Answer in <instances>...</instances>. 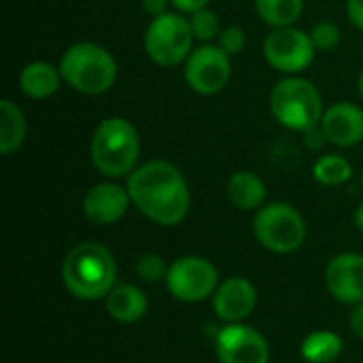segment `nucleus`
Segmentation results:
<instances>
[{
	"instance_id": "22",
	"label": "nucleus",
	"mask_w": 363,
	"mask_h": 363,
	"mask_svg": "<svg viewBox=\"0 0 363 363\" xmlns=\"http://www.w3.org/2000/svg\"><path fill=\"white\" fill-rule=\"evenodd\" d=\"M313 177L319 185L325 187H340L351 181L353 177V166L345 155L338 153H328L321 155L315 166H313Z\"/></svg>"
},
{
	"instance_id": "9",
	"label": "nucleus",
	"mask_w": 363,
	"mask_h": 363,
	"mask_svg": "<svg viewBox=\"0 0 363 363\" xmlns=\"http://www.w3.org/2000/svg\"><path fill=\"white\" fill-rule=\"evenodd\" d=\"M315 45L311 32H304L296 26L272 28V32L264 40V57L266 62L289 77L304 72L315 60Z\"/></svg>"
},
{
	"instance_id": "8",
	"label": "nucleus",
	"mask_w": 363,
	"mask_h": 363,
	"mask_svg": "<svg viewBox=\"0 0 363 363\" xmlns=\"http://www.w3.org/2000/svg\"><path fill=\"white\" fill-rule=\"evenodd\" d=\"M219 287V272L213 262L198 255H185L170 264L166 289L179 302L198 304L215 296Z\"/></svg>"
},
{
	"instance_id": "28",
	"label": "nucleus",
	"mask_w": 363,
	"mask_h": 363,
	"mask_svg": "<svg viewBox=\"0 0 363 363\" xmlns=\"http://www.w3.org/2000/svg\"><path fill=\"white\" fill-rule=\"evenodd\" d=\"M347 15L353 26L363 30V0H347Z\"/></svg>"
},
{
	"instance_id": "5",
	"label": "nucleus",
	"mask_w": 363,
	"mask_h": 363,
	"mask_svg": "<svg viewBox=\"0 0 363 363\" xmlns=\"http://www.w3.org/2000/svg\"><path fill=\"white\" fill-rule=\"evenodd\" d=\"M270 113L283 128L294 132H308L319 128L325 111L319 89L308 79L294 74L272 87Z\"/></svg>"
},
{
	"instance_id": "27",
	"label": "nucleus",
	"mask_w": 363,
	"mask_h": 363,
	"mask_svg": "<svg viewBox=\"0 0 363 363\" xmlns=\"http://www.w3.org/2000/svg\"><path fill=\"white\" fill-rule=\"evenodd\" d=\"M170 4H172V0H143V9H145L147 15H151V19L168 13Z\"/></svg>"
},
{
	"instance_id": "14",
	"label": "nucleus",
	"mask_w": 363,
	"mask_h": 363,
	"mask_svg": "<svg viewBox=\"0 0 363 363\" xmlns=\"http://www.w3.org/2000/svg\"><path fill=\"white\" fill-rule=\"evenodd\" d=\"M325 283L330 294L342 304L363 302V255L340 253L325 270Z\"/></svg>"
},
{
	"instance_id": "31",
	"label": "nucleus",
	"mask_w": 363,
	"mask_h": 363,
	"mask_svg": "<svg viewBox=\"0 0 363 363\" xmlns=\"http://www.w3.org/2000/svg\"><path fill=\"white\" fill-rule=\"evenodd\" d=\"M355 225H357V230L363 234V202L357 206V211H355Z\"/></svg>"
},
{
	"instance_id": "3",
	"label": "nucleus",
	"mask_w": 363,
	"mask_h": 363,
	"mask_svg": "<svg viewBox=\"0 0 363 363\" xmlns=\"http://www.w3.org/2000/svg\"><path fill=\"white\" fill-rule=\"evenodd\" d=\"M89 151L100 174L108 179L130 177L138 168L140 157L138 130L123 117H108L94 130Z\"/></svg>"
},
{
	"instance_id": "18",
	"label": "nucleus",
	"mask_w": 363,
	"mask_h": 363,
	"mask_svg": "<svg viewBox=\"0 0 363 363\" xmlns=\"http://www.w3.org/2000/svg\"><path fill=\"white\" fill-rule=\"evenodd\" d=\"M228 200L240 211H259L266 204L268 189L262 177L251 170H238L228 181Z\"/></svg>"
},
{
	"instance_id": "21",
	"label": "nucleus",
	"mask_w": 363,
	"mask_h": 363,
	"mask_svg": "<svg viewBox=\"0 0 363 363\" xmlns=\"http://www.w3.org/2000/svg\"><path fill=\"white\" fill-rule=\"evenodd\" d=\"M255 11L270 28H287L302 17L304 0H255Z\"/></svg>"
},
{
	"instance_id": "17",
	"label": "nucleus",
	"mask_w": 363,
	"mask_h": 363,
	"mask_svg": "<svg viewBox=\"0 0 363 363\" xmlns=\"http://www.w3.org/2000/svg\"><path fill=\"white\" fill-rule=\"evenodd\" d=\"M62 72L60 66H53L45 60H34L26 64L19 72V89L23 96L32 100H47L53 94H57L62 85Z\"/></svg>"
},
{
	"instance_id": "1",
	"label": "nucleus",
	"mask_w": 363,
	"mask_h": 363,
	"mask_svg": "<svg viewBox=\"0 0 363 363\" xmlns=\"http://www.w3.org/2000/svg\"><path fill=\"white\" fill-rule=\"evenodd\" d=\"M132 204L153 223L172 228L179 225L191 206V194L183 172L164 160H153L138 166L128 177Z\"/></svg>"
},
{
	"instance_id": "13",
	"label": "nucleus",
	"mask_w": 363,
	"mask_h": 363,
	"mask_svg": "<svg viewBox=\"0 0 363 363\" xmlns=\"http://www.w3.org/2000/svg\"><path fill=\"white\" fill-rule=\"evenodd\" d=\"M328 143L349 149L363 143V108L353 102H336L325 108L319 123Z\"/></svg>"
},
{
	"instance_id": "6",
	"label": "nucleus",
	"mask_w": 363,
	"mask_h": 363,
	"mask_svg": "<svg viewBox=\"0 0 363 363\" xmlns=\"http://www.w3.org/2000/svg\"><path fill=\"white\" fill-rule=\"evenodd\" d=\"M257 242L279 255L296 253L306 242V221L302 213L287 202H272L257 211L253 221Z\"/></svg>"
},
{
	"instance_id": "2",
	"label": "nucleus",
	"mask_w": 363,
	"mask_h": 363,
	"mask_svg": "<svg viewBox=\"0 0 363 363\" xmlns=\"http://www.w3.org/2000/svg\"><path fill=\"white\" fill-rule=\"evenodd\" d=\"M113 253L100 242H81L68 251L62 264V283L77 300H100L117 285Z\"/></svg>"
},
{
	"instance_id": "32",
	"label": "nucleus",
	"mask_w": 363,
	"mask_h": 363,
	"mask_svg": "<svg viewBox=\"0 0 363 363\" xmlns=\"http://www.w3.org/2000/svg\"><path fill=\"white\" fill-rule=\"evenodd\" d=\"M357 89H359V96L363 98V70L362 74H359V81H357Z\"/></svg>"
},
{
	"instance_id": "24",
	"label": "nucleus",
	"mask_w": 363,
	"mask_h": 363,
	"mask_svg": "<svg viewBox=\"0 0 363 363\" xmlns=\"http://www.w3.org/2000/svg\"><path fill=\"white\" fill-rule=\"evenodd\" d=\"M136 274L140 277V281L145 283H166V277H168V270H170V264L157 255V253H145L136 259V266H134Z\"/></svg>"
},
{
	"instance_id": "19",
	"label": "nucleus",
	"mask_w": 363,
	"mask_h": 363,
	"mask_svg": "<svg viewBox=\"0 0 363 363\" xmlns=\"http://www.w3.org/2000/svg\"><path fill=\"white\" fill-rule=\"evenodd\" d=\"M28 134V121L23 111L9 98L0 100V155L15 153Z\"/></svg>"
},
{
	"instance_id": "7",
	"label": "nucleus",
	"mask_w": 363,
	"mask_h": 363,
	"mask_svg": "<svg viewBox=\"0 0 363 363\" xmlns=\"http://www.w3.org/2000/svg\"><path fill=\"white\" fill-rule=\"evenodd\" d=\"M194 32L189 19L181 13H164L153 17L145 32V51L149 60L162 68H172L185 64L189 53L194 51Z\"/></svg>"
},
{
	"instance_id": "4",
	"label": "nucleus",
	"mask_w": 363,
	"mask_h": 363,
	"mask_svg": "<svg viewBox=\"0 0 363 363\" xmlns=\"http://www.w3.org/2000/svg\"><path fill=\"white\" fill-rule=\"evenodd\" d=\"M60 72L64 83H68L74 91L100 96L115 85L119 68L115 55L106 47L83 40L64 51L60 60Z\"/></svg>"
},
{
	"instance_id": "15",
	"label": "nucleus",
	"mask_w": 363,
	"mask_h": 363,
	"mask_svg": "<svg viewBox=\"0 0 363 363\" xmlns=\"http://www.w3.org/2000/svg\"><path fill=\"white\" fill-rule=\"evenodd\" d=\"M257 306V289L249 279L232 277L225 279L215 296H213V308L215 315L225 323H242Z\"/></svg>"
},
{
	"instance_id": "29",
	"label": "nucleus",
	"mask_w": 363,
	"mask_h": 363,
	"mask_svg": "<svg viewBox=\"0 0 363 363\" xmlns=\"http://www.w3.org/2000/svg\"><path fill=\"white\" fill-rule=\"evenodd\" d=\"M349 328L357 338H363V302L353 306V313L349 317Z\"/></svg>"
},
{
	"instance_id": "10",
	"label": "nucleus",
	"mask_w": 363,
	"mask_h": 363,
	"mask_svg": "<svg viewBox=\"0 0 363 363\" xmlns=\"http://www.w3.org/2000/svg\"><path fill=\"white\" fill-rule=\"evenodd\" d=\"M183 74L191 91L200 96H215L232 77V57L219 45L204 43L189 53Z\"/></svg>"
},
{
	"instance_id": "25",
	"label": "nucleus",
	"mask_w": 363,
	"mask_h": 363,
	"mask_svg": "<svg viewBox=\"0 0 363 363\" xmlns=\"http://www.w3.org/2000/svg\"><path fill=\"white\" fill-rule=\"evenodd\" d=\"M311 38L317 51H334L342 40V30L336 21H317L311 30Z\"/></svg>"
},
{
	"instance_id": "16",
	"label": "nucleus",
	"mask_w": 363,
	"mask_h": 363,
	"mask_svg": "<svg viewBox=\"0 0 363 363\" xmlns=\"http://www.w3.org/2000/svg\"><path fill=\"white\" fill-rule=\"evenodd\" d=\"M149 311V300L145 291L132 283H117L106 296V313L113 321L132 325L140 321Z\"/></svg>"
},
{
	"instance_id": "23",
	"label": "nucleus",
	"mask_w": 363,
	"mask_h": 363,
	"mask_svg": "<svg viewBox=\"0 0 363 363\" xmlns=\"http://www.w3.org/2000/svg\"><path fill=\"white\" fill-rule=\"evenodd\" d=\"M189 26H191V32H194V38L200 40V43H211V40H217L219 34H221V21L217 17L215 11H211L208 6L206 9H200L196 13H191L189 17Z\"/></svg>"
},
{
	"instance_id": "11",
	"label": "nucleus",
	"mask_w": 363,
	"mask_h": 363,
	"mask_svg": "<svg viewBox=\"0 0 363 363\" xmlns=\"http://www.w3.org/2000/svg\"><path fill=\"white\" fill-rule=\"evenodd\" d=\"M219 363H268L270 347L266 338L245 323H228L215 336Z\"/></svg>"
},
{
	"instance_id": "20",
	"label": "nucleus",
	"mask_w": 363,
	"mask_h": 363,
	"mask_svg": "<svg viewBox=\"0 0 363 363\" xmlns=\"http://www.w3.org/2000/svg\"><path fill=\"white\" fill-rule=\"evenodd\" d=\"M342 347H345V342L336 332L319 330V332L308 334L302 340L300 353L308 363H332L340 357Z\"/></svg>"
},
{
	"instance_id": "26",
	"label": "nucleus",
	"mask_w": 363,
	"mask_h": 363,
	"mask_svg": "<svg viewBox=\"0 0 363 363\" xmlns=\"http://www.w3.org/2000/svg\"><path fill=\"white\" fill-rule=\"evenodd\" d=\"M217 45L232 57V55H238L242 53V49L247 47V34L242 28L238 26H228L221 30L219 38H217Z\"/></svg>"
},
{
	"instance_id": "33",
	"label": "nucleus",
	"mask_w": 363,
	"mask_h": 363,
	"mask_svg": "<svg viewBox=\"0 0 363 363\" xmlns=\"http://www.w3.org/2000/svg\"><path fill=\"white\" fill-rule=\"evenodd\" d=\"M362 183H363V174H362Z\"/></svg>"
},
{
	"instance_id": "30",
	"label": "nucleus",
	"mask_w": 363,
	"mask_h": 363,
	"mask_svg": "<svg viewBox=\"0 0 363 363\" xmlns=\"http://www.w3.org/2000/svg\"><path fill=\"white\" fill-rule=\"evenodd\" d=\"M208 2H211V0H172V4L177 6V11L189 13V15L196 13V11H200V9H206Z\"/></svg>"
},
{
	"instance_id": "12",
	"label": "nucleus",
	"mask_w": 363,
	"mask_h": 363,
	"mask_svg": "<svg viewBox=\"0 0 363 363\" xmlns=\"http://www.w3.org/2000/svg\"><path fill=\"white\" fill-rule=\"evenodd\" d=\"M132 206L128 185L113 181L96 183L83 198V215L96 225H113L125 217Z\"/></svg>"
}]
</instances>
